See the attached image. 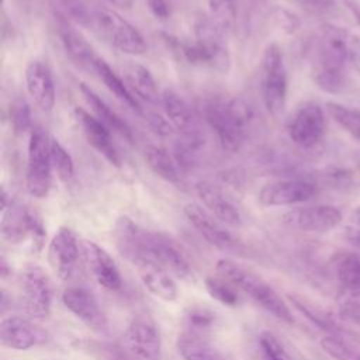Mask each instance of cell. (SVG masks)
I'll list each match as a JSON object with an SVG mask.
<instances>
[{"instance_id": "cell-1", "label": "cell", "mask_w": 360, "mask_h": 360, "mask_svg": "<svg viewBox=\"0 0 360 360\" xmlns=\"http://www.w3.org/2000/svg\"><path fill=\"white\" fill-rule=\"evenodd\" d=\"M115 242L121 255L131 263L136 259L148 257L180 280L193 281L195 278L186 255L169 236L149 232L128 217H121L117 221Z\"/></svg>"}, {"instance_id": "cell-2", "label": "cell", "mask_w": 360, "mask_h": 360, "mask_svg": "<svg viewBox=\"0 0 360 360\" xmlns=\"http://www.w3.org/2000/svg\"><path fill=\"white\" fill-rule=\"evenodd\" d=\"M202 114L221 146L229 152L239 150L255 120L253 108L240 97L211 98L204 104Z\"/></svg>"}, {"instance_id": "cell-3", "label": "cell", "mask_w": 360, "mask_h": 360, "mask_svg": "<svg viewBox=\"0 0 360 360\" xmlns=\"http://www.w3.org/2000/svg\"><path fill=\"white\" fill-rule=\"evenodd\" d=\"M215 269L221 277L231 281L239 291L248 294L274 318L288 325L294 323V315L287 302L260 276L229 259H219Z\"/></svg>"}, {"instance_id": "cell-4", "label": "cell", "mask_w": 360, "mask_h": 360, "mask_svg": "<svg viewBox=\"0 0 360 360\" xmlns=\"http://www.w3.org/2000/svg\"><path fill=\"white\" fill-rule=\"evenodd\" d=\"M312 51V66L352 65L360 72V37L347 28L322 24Z\"/></svg>"}, {"instance_id": "cell-5", "label": "cell", "mask_w": 360, "mask_h": 360, "mask_svg": "<svg viewBox=\"0 0 360 360\" xmlns=\"http://www.w3.org/2000/svg\"><path fill=\"white\" fill-rule=\"evenodd\" d=\"M260 89L269 114L273 117L283 114L287 103L288 77L283 52L277 44H269L262 55Z\"/></svg>"}, {"instance_id": "cell-6", "label": "cell", "mask_w": 360, "mask_h": 360, "mask_svg": "<svg viewBox=\"0 0 360 360\" xmlns=\"http://www.w3.org/2000/svg\"><path fill=\"white\" fill-rule=\"evenodd\" d=\"M20 305L31 321H42L52 311V284L46 271L38 264L25 266L18 277Z\"/></svg>"}, {"instance_id": "cell-7", "label": "cell", "mask_w": 360, "mask_h": 360, "mask_svg": "<svg viewBox=\"0 0 360 360\" xmlns=\"http://www.w3.org/2000/svg\"><path fill=\"white\" fill-rule=\"evenodd\" d=\"M0 233L3 240L10 245H20L25 240H31L35 252L42 249L46 238L42 219L28 207L17 201H13L3 211Z\"/></svg>"}, {"instance_id": "cell-8", "label": "cell", "mask_w": 360, "mask_h": 360, "mask_svg": "<svg viewBox=\"0 0 360 360\" xmlns=\"http://www.w3.org/2000/svg\"><path fill=\"white\" fill-rule=\"evenodd\" d=\"M91 24L118 51L128 55H142L146 52L148 46L142 34L117 11L97 8L91 13Z\"/></svg>"}, {"instance_id": "cell-9", "label": "cell", "mask_w": 360, "mask_h": 360, "mask_svg": "<svg viewBox=\"0 0 360 360\" xmlns=\"http://www.w3.org/2000/svg\"><path fill=\"white\" fill-rule=\"evenodd\" d=\"M51 170V141L41 128L35 127L30 132L25 174V187L30 195L35 198L48 195L52 183Z\"/></svg>"}, {"instance_id": "cell-10", "label": "cell", "mask_w": 360, "mask_h": 360, "mask_svg": "<svg viewBox=\"0 0 360 360\" xmlns=\"http://www.w3.org/2000/svg\"><path fill=\"white\" fill-rule=\"evenodd\" d=\"M124 347L132 360H160L162 336L149 314H136L124 332Z\"/></svg>"}, {"instance_id": "cell-11", "label": "cell", "mask_w": 360, "mask_h": 360, "mask_svg": "<svg viewBox=\"0 0 360 360\" xmlns=\"http://www.w3.org/2000/svg\"><path fill=\"white\" fill-rule=\"evenodd\" d=\"M82 260L90 276L105 290L117 291L122 287V276L111 255L93 240H80Z\"/></svg>"}, {"instance_id": "cell-12", "label": "cell", "mask_w": 360, "mask_h": 360, "mask_svg": "<svg viewBox=\"0 0 360 360\" xmlns=\"http://www.w3.org/2000/svg\"><path fill=\"white\" fill-rule=\"evenodd\" d=\"M80 257V242L76 233L68 226H60L48 246V262L52 270L62 281H68L75 274Z\"/></svg>"}, {"instance_id": "cell-13", "label": "cell", "mask_w": 360, "mask_h": 360, "mask_svg": "<svg viewBox=\"0 0 360 360\" xmlns=\"http://www.w3.org/2000/svg\"><path fill=\"white\" fill-rule=\"evenodd\" d=\"M318 193V186L307 179L277 180L259 191L257 200L263 207H281L309 201Z\"/></svg>"}, {"instance_id": "cell-14", "label": "cell", "mask_w": 360, "mask_h": 360, "mask_svg": "<svg viewBox=\"0 0 360 360\" xmlns=\"http://www.w3.org/2000/svg\"><path fill=\"white\" fill-rule=\"evenodd\" d=\"M342 212L333 205H309L291 210L283 215L284 225L304 232H326L338 226Z\"/></svg>"}, {"instance_id": "cell-15", "label": "cell", "mask_w": 360, "mask_h": 360, "mask_svg": "<svg viewBox=\"0 0 360 360\" xmlns=\"http://www.w3.org/2000/svg\"><path fill=\"white\" fill-rule=\"evenodd\" d=\"M326 131V120L322 108L316 104H305L292 118L288 134L291 141L304 149L318 145Z\"/></svg>"}, {"instance_id": "cell-16", "label": "cell", "mask_w": 360, "mask_h": 360, "mask_svg": "<svg viewBox=\"0 0 360 360\" xmlns=\"http://www.w3.org/2000/svg\"><path fill=\"white\" fill-rule=\"evenodd\" d=\"M63 305L89 329L104 332L107 329V316L97 298L83 287H69L62 292Z\"/></svg>"}, {"instance_id": "cell-17", "label": "cell", "mask_w": 360, "mask_h": 360, "mask_svg": "<svg viewBox=\"0 0 360 360\" xmlns=\"http://www.w3.org/2000/svg\"><path fill=\"white\" fill-rule=\"evenodd\" d=\"M73 118L86 142L100 155H103L110 165L121 167V158L111 141L110 129L97 117L91 115L82 107H76L73 110Z\"/></svg>"}, {"instance_id": "cell-18", "label": "cell", "mask_w": 360, "mask_h": 360, "mask_svg": "<svg viewBox=\"0 0 360 360\" xmlns=\"http://www.w3.org/2000/svg\"><path fill=\"white\" fill-rule=\"evenodd\" d=\"M184 215L198 231V233L214 248L221 250H232L236 248L238 242L235 236L224 226L225 224H222L198 204H187L184 207Z\"/></svg>"}, {"instance_id": "cell-19", "label": "cell", "mask_w": 360, "mask_h": 360, "mask_svg": "<svg viewBox=\"0 0 360 360\" xmlns=\"http://www.w3.org/2000/svg\"><path fill=\"white\" fill-rule=\"evenodd\" d=\"M55 22H56V32L59 37V41L63 46V51L66 56L80 69L86 72H93L96 68V62L100 56H97L90 46V44L84 39V37L77 32L69 21L60 15L59 13H55Z\"/></svg>"}, {"instance_id": "cell-20", "label": "cell", "mask_w": 360, "mask_h": 360, "mask_svg": "<svg viewBox=\"0 0 360 360\" xmlns=\"http://www.w3.org/2000/svg\"><path fill=\"white\" fill-rule=\"evenodd\" d=\"M195 41H198L207 51L211 69L226 75L231 70V52L225 42L224 31L211 18H201L194 27Z\"/></svg>"}, {"instance_id": "cell-21", "label": "cell", "mask_w": 360, "mask_h": 360, "mask_svg": "<svg viewBox=\"0 0 360 360\" xmlns=\"http://www.w3.org/2000/svg\"><path fill=\"white\" fill-rule=\"evenodd\" d=\"M135 271L145 288L162 301L172 302L177 300L179 288L172 274L152 259L142 257L132 262Z\"/></svg>"}, {"instance_id": "cell-22", "label": "cell", "mask_w": 360, "mask_h": 360, "mask_svg": "<svg viewBox=\"0 0 360 360\" xmlns=\"http://www.w3.org/2000/svg\"><path fill=\"white\" fill-rule=\"evenodd\" d=\"M25 87L39 110L52 111L56 100L55 83L49 68L41 60H32L25 69Z\"/></svg>"}, {"instance_id": "cell-23", "label": "cell", "mask_w": 360, "mask_h": 360, "mask_svg": "<svg viewBox=\"0 0 360 360\" xmlns=\"http://www.w3.org/2000/svg\"><path fill=\"white\" fill-rule=\"evenodd\" d=\"M195 191L205 210L222 224L229 226H239L242 224L239 210L218 186L210 181H198L195 184Z\"/></svg>"}, {"instance_id": "cell-24", "label": "cell", "mask_w": 360, "mask_h": 360, "mask_svg": "<svg viewBox=\"0 0 360 360\" xmlns=\"http://www.w3.org/2000/svg\"><path fill=\"white\" fill-rule=\"evenodd\" d=\"M38 329L27 316L10 315L0 322V343L13 350H28L39 342Z\"/></svg>"}, {"instance_id": "cell-25", "label": "cell", "mask_w": 360, "mask_h": 360, "mask_svg": "<svg viewBox=\"0 0 360 360\" xmlns=\"http://www.w3.org/2000/svg\"><path fill=\"white\" fill-rule=\"evenodd\" d=\"M162 104L167 120L172 122L173 128L181 134V136H195L201 134L193 110L180 94L174 90L166 89L162 94Z\"/></svg>"}, {"instance_id": "cell-26", "label": "cell", "mask_w": 360, "mask_h": 360, "mask_svg": "<svg viewBox=\"0 0 360 360\" xmlns=\"http://www.w3.org/2000/svg\"><path fill=\"white\" fill-rule=\"evenodd\" d=\"M177 350L184 360H232L204 333L187 329L177 338Z\"/></svg>"}, {"instance_id": "cell-27", "label": "cell", "mask_w": 360, "mask_h": 360, "mask_svg": "<svg viewBox=\"0 0 360 360\" xmlns=\"http://www.w3.org/2000/svg\"><path fill=\"white\" fill-rule=\"evenodd\" d=\"M82 96L84 97L86 103L90 105V108L93 110L94 115L108 128L112 129L114 132H117L118 135H121L125 141H128L129 143L134 142V135L131 128L128 127V124L115 112L112 111L86 83H80L79 86Z\"/></svg>"}, {"instance_id": "cell-28", "label": "cell", "mask_w": 360, "mask_h": 360, "mask_svg": "<svg viewBox=\"0 0 360 360\" xmlns=\"http://www.w3.org/2000/svg\"><path fill=\"white\" fill-rule=\"evenodd\" d=\"M94 73L98 76V79L104 83V86L121 101L124 103L128 108H131L132 111L142 114V108L136 100V97L132 94V91L124 84V82L121 80V77L110 68V65L98 58L96 62V68H94Z\"/></svg>"}, {"instance_id": "cell-29", "label": "cell", "mask_w": 360, "mask_h": 360, "mask_svg": "<svg viewBox=\"0 0 360 360\" xmlns=\"http://www.w3.org/2000/svg\"><path fill=\"white\" fill-rule=\"evenodd\" d=\"M288 300L305 318H308L319 329H323V330L329 332V335H336V336H342V335L347 333L340 326V323L335 318H332L330 314H328L322 308L314 305L305 297L298 295V294H288Z\"/></svg>"}, {"instance_id": "cell-30", "label": "cell", "mask_w": 360, "mask_h": 360, "mask_svg": "<svg viewBox=\"0 0 360 360\" xmlns=\"http://www.w3.org/2000/svg\"><path fill=\"white\" fill-rule=\"evenodd\" d=\"M145 159L149 166V169L163 179L167 183L172 184H180L181 183V173L180 166L177 165L176 159L172 158L163 148L156 145H149L145 148Z\"/></svg>"}, {"instance_id": "cell-31", "label": "cell", "mask_w": 360, "mask_h": 360, "mask_svg": "<svg viewBox=\"0 0 360 360\" xmlns=\"http://www.w3.org/2000/svg\"><path fill=\"white\" fill-rule=\"evenodd\" d=\"M335 276L340 288L360 291V253L343 252L333 259Z\"/></svg>"}, {"instance_id": "cell-32", "label": "cell", "mask_w": 360, "mask_h": 360, "mask_svg": "<svg viewBox=\"0 0 360 360\" xmlns=\"http://www.w3.org/2000/svg\"><path fill=\"white\" fill-rule=\"evenodd\" d=\"M127 79L131 84L132 90L145 101L148 103H158L159 101V93H158V84L145 66L139 63H132L127 68Z\"/></svg>"}, {"instance_id": "cell-33", "label": "cell", "mask_w": 360, "mask_h": 360, "mask_svg": "<svg viewBox=\"0 0 360 360\" xmlns=\"http://www.w3.org/2000/svg\"><path fill=\"white\" fill-rule=\"evenodd\" d=\"M312 79L321 90L329 94H339L347 86V75L345 72V68H312Z\"/></svg>"}, {"instance_id": "cell-34", "label": "cell", "mask_w": 360, "mask_h": 360, "mask_svg": "<svg viewBox=\"0 0 360 360\" xmlns=\"http://www.w3.org/2000/svg\"><path fill=\"white\" fill-rule=\"evenodd\" d=\"M326 110L332 120L353 138L360 141V111L347 105L328 101Z\"/></svg>"}, {"instance_id": "cell-35", "label": "cell", "mask_w": 360, "mask_h": 360, "mask_svg": "<svg viewBox=\"0 0 360 360\" xmlns=\"http://www.w3.org/2000/svg\"><path fill=\"white\" fill-rule=\"evenodd\" d=\"M204 285L210 297H212L215 301L221 302L222 305L235 307L240 301V295L238 292L239 290L231 281L221 277L219 274L218 277H214V276L205 277Z\"/></svg>"}, {"instance_id": "cell-36", "label": "cell", "mask_w": 360, "mask_h": 360, "mask_svg": "<svg viewBox=\"0 0 360 360\" xmlns=\"http://www.w3.org/2000/svg\"><path fill=\"white\" fill-rule=\"evenodd\" d=\"M336 302L340 321L350 325H360V291L340 288Z\"/></svg>"}, {"instance_id": "cell-37", "label": "cell", "mask_w": 360, "mask_h": 360, "mask_svg": "<svg viewBox=\"0 0 360 360\" xmlns=\"http://www.w3.org/2000/svg\"><path fill=\"white\" fill-rule=\"evenodd\" d=\"M51 162L58 179L63 183L72 180L75 174V163L70 153L59 143L58 139H51Z\"/></svg>"}, {"instance_id": "cell-38", "label": "cell", "mask_w": 360, "mask_h": 360, "mask_svg": "<svg viewBox=\"0 0 360 360\" xmlns=\"http://www.w3.org/2000/svg\"><path fill=\"white\" fill-rule=\"evenodd\" d=\"M210 18L224 32L233 28L236 21V3L235 0H208Z\"/></svg>"}, {"instance_id": "cell-39", "label": "cell", "mask_w": 360, "mask_h": 360, "mask_svg": "<svg viewBox=\"0 0 360 360\" xmlns=\"http://www.w3.org/2000/svg\"><path fill=\"white\" fill-rule=\"evenodd\" d=\"M321 347L336 360H360V352L346 339L336 335H326L321 339Z\"/></svg>"}, {"instance_id": "cell-40", "label": "cell", "mask_w": 360, "mask_h": 360, "mask_svg": "<svg viewBox=\"0 0 360 360\" xmlns=\"http://www.w3.org/2000/svg\"><path fill=\"white\" fill-rule=\"evenodd\" d=\"M316 186L325 184L326 187L336 188V190H346L353 184V176L347 169L342 167H328L322 172H319L315 176V180H312Z\"/></svg>"}, {"instance_id": "cell-41", "label": "cell", "mask_w": 360, "mask_h": 360, "mask_svg": "<svg viewBox=\"0 0 360 360\" xmlns=\"http://www.w3.org/2000/svg\"><path fill=\"white\" fill-rule=\"evenodd\" d=\"M259 346L264 360H294L278 338L269 330L259 335Z\"/></svg>"}, {"instance_id": "cell-42", "label": "cell", "mask_w": 360, "mask_h": 360, "mask_svg": "<svg viewBox=\"0 0 360 360\" xmlns=\"http://www.w3.org/2000/svg\"><path fill=\"white\" fill-rule=\"evenodd\" d=\"M10 122L17 135L31 132V110L24 98H17L10 105Z\"/></svg>"}, {"instance_id": "cell-43", "label": "cell", "mask_w": 360, "mask_h": 360, "mask_svg": "<svg viewBox=\"0 0 360 360\" xmlns=\"http://www.w3.org/2000/svg\"><path fill=\"white\" fill-rule=\"evenodd\" d=\"M270 20L273 25L285 35L295 34L301 27V20L298 15L281 6H276L270 10Z\"/></svg>"}, {"instance_id": "cell-44", "label": "cell", "mask_w": 360, "mask_h": 360, "mask_svg": "<svg viewBox=\"0 0 360 360\" xmlns=\"http://www.w3.org/2000/svg\"><path fill=\"white\" fill-rule=\"evenodd\" d=\"M302 11L316 17L333 15L338 11L335 0H288Z\"/></svg>"}, {"instance_id": "cell-45", "label": "cell", "mask_w": 360, "mask_h": 360, "mask_svg": "<svg viewBox=\"0 0 360 360\" xmlns=\"http://www.w3.org/2000/svg\"><path fill=\"white\" fill-rule=\"evenodd\" d=\"M215 322V316L211 311L205 308H191L190 312L186 315V323L188 326L187 330L197 332V333H204L208 330Z\"/></svg>"}, {"instance_id": "cell-46", "label": "cell", "mask_w": 360, "mask_h": 360, "mask_svg": "<svg viewBox=\"0 0 360 360\" xmlns=\"http://www.w3.org/2000/svg\"><path fill=\"white\" fill-rule=\"evenodd\" d=\"M84 349H89V353L96 360H132L129 354L108 343H100V342H87V346Z\"/></svg>"}, {"instance_id": "cell-47", "label": "cell", "mask_w": 360, "mask_h": 360, "mask_svg": "<svg viewBox=\"0 0 360 360\" xmlns=\"http://www.w3.org/2000/svg\"><path fill=\"white\" fill-rule=\"evenodd\" d=\"M68 14L82 25L91 24V13L87 10L83 0H58Z\"/></svg>"}, {"instance_id": "cell-48", "label": "cell", "mask_w": 360, "mask_h": 360, "mask_svg": "<svg viewBox=\"0 0 360 360\" xmlns=\"http://www.w3.org/2000/svg\"><path fill=\"white\" fill-rule=\"evenodd\" d=\"M148 121L150 128L160 136H169L173 132V125L169 120L163 118L160 114L152 112L148 115Z\"/></svg>"}, {"instance_id": "cell-49", "label": "cell", "mask_w": 360, "mask_h": 360, "mask_svg": "<svg viewBox=\"0 0 360 360\" xmlns=\"http://www.w3.org/2000/svg\"><path fill=\"white\" fill-rule=\"evenodd\" d=\"M148 8L159 20H167L172 14L170 3L167 0H146Z\"/></svg>"}, {"instance_id": "cell-50", "label": "cell", "mask_w": 360, "mask_h": 360, "mask_svg": "<svg viewBox=\"0 0 360 360\" xmlns=\"http://www.w3.org/2000/svg\"><path fill=\"white\" fill-rule=\"evenodd\" d=\"M345 239L347 240V243L356 249L360 250V228L350 225L345 229Z\"/></svg>"}, {"instance_id": "cell-51", "label": "cell", "mask_w": 360, "mask_h": 360, "mask_svg": "<svg viewBox=\"0 0 360 360\" xmlns=\"http://www.w3.org/2000/svg\"><path fill=\"white\" fill-rule=\"evenodd\" d=\"M345 3H346V7L349 8L350 14H352L353 18L356 20L357 25L360 27V6H359L357 3H354V1H352V0H346Z\"/></svg>"}, {"instance_id": "cell-52", "label": "cell", "mask_w": 360, "mask_h": 360, "mask_svg": "<svg viewBox=\"0 0 360 360\" xmlns=\"http://www.w3.org/2000/svg\"><path fill=\"white\" fill-rule=\"evenodd\" d=\"M0 198H1V212L13 202V200H11V197L8 195V193H7V190L4 188V187H1V195H0Z\"/></svg>"}, {"instance_id": "cell-53", "label": "cell", "mask_w": 360, "mask_h": 360, "mask_svg": "<svg viewBox=\"0 0 360 360\" xmlns=\"http://www.w3.org/2000/svg\"><path fill=\"white\" fill-rule=\"evenodd\" d=\"M107 1L120 8H131L132 6V0H107Z\"/></svg>"}, {"instance_id": "cell-54", "label": "cell", "mask_w": 360, "mask_h": 360, "mask_svg": "<svg viewBox=\"0 0 360 360\" xmlns=\"http://www.w3.org/2000/svg\"><path fill=\"white\" fill-rule=\"evenodd\" d=\"M352 225L360 228V207H357V208L352 212Z\"/></svg>"}, {"instance_id": "cell-55", "label": "cell", "mask_w": 360, "mask_h": 360, "mask_svg": "<svg viewBox=\"0 0 360 360\" xmlns=\"http://www.w3.org/2000/svg\"><path fill=\"white\" fill-rule=\"evenodd\" d=\"M359 166H360V165H359Z\"/></svg>"}]
</instances>
